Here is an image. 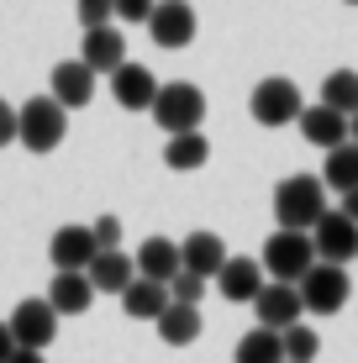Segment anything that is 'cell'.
I'll return each mask as SVG.
<instances>
[{
  "mask_svg": "<svg viewBox=\"0 0 358 363\" xmlns=\"http://www.w3.org/2000/svg\"><path fill=\"white\" fill-rule=\"evenodd\" d=\"M327 216V184L311 174H290L274 190V221L279 232H316V221Z\"/></svg>",
  "mask_w": 358,
  "mask_h": 363,
  "instance_id": "cell-1",
  "label": "cell"
},
{
  "mask_svg": "<svg viewBox=\"0 0 358 363\" xmlns=\"http://www.w3.org/2000/svg\"><path fill=\"white\" fill-rule=\"evenodd\" d=\"M64 137H69V111L58 106L53 95H32L27 106L16 111V143L27 147V153H53Z\"/></svg>",
  "mask_w": 358,
  "mask_h": 363,
  "instance_id": "cell-2",
  "label": "cell"
},
{
  "mask_svg": "<svg viewBox=\"0 0 358 363\" xmlns=\"http://www.w3.org/2000/svg\"><path fill=\"white\" fill-rule=\"evenodd\" d=\"M264 274L274 284H301L306 274L316 269V242H311V232H269V242H264Z\"/></svg>",
  "mask_w": 358,
  "mask_h": 363,
  "instance_id": "cell-3",
  "label": "cell"
},
{
  "mask_svg": "<svg viewBox=\"0 0 358 363\" xmlns=\"http://www.w3.org/2000/svg\"><path fill=\"white\" fill-rule=\"evenodd\" d=\"M153 121H158L169 137L201 132V121H206V90H201V84H190V79L164 84L158 100H153Z\"/></svg>",
  "mask_w": 358,
  "mask_h": 363,
  "instance_id": "cell-4",
  "label": "cell"
},
{
  "mask_svg": "<svg viewBox=\"0 0 358 363\" xmlns=\"http://www.w3.org/2000/svg\"><path fill=\"white\" fill-rule=\"evenodd\" d=\"M253 121L258 127H290V121H301L306 100H301V84L285 79V74H274V79H258L253 84Z\"/></svg>",
  "mask_w": 358,
  "mask_h": 363,
  "instance_id": "cell-5",
  "label": "cell"
},
{
  "mask_svg": "<svg viewBox=\"0 0 358 363\" xmlns=\"http://www.w3.org/2000/svg\"><path fill=\"white\" fill-rule=\"evenodd\" d=\"M11 337H16V347H32V353H43L47 342L58 337V311L47 306V295H32V300H21L16 311H11Z\"/></svg>",
  "mask_w": 358,
  "mask_h": 363,
  "instance_id": "cell-6",
  "label": "cell"
},
{
  "mask_svg": "<svg viewBox=\"0 0 358 363\" xmlns=\"http://www.w3.org/2000/svg\"><path fill=\"white\" fill-rule=\"evenodd\" d=\"M348 274H342L337 264H316L311 274L301 279V300H306V311L311 316H337L342 306H348Z\"/></svg>",
  "mask_w": 358,
  "mask_h": 363,
  "instance_id": "cell-7",
  "label": "cell"
},
{
  "mask_svg": "<svg viewBox=\"0 0 358 363\" xmlns=\"http://www.w3.org/2000/svg\"><path fill=\"white\" fill-rule=\"evenodd\" d=\"M253 311H258V327H269V332H290V327H301V316H306L301 284H274V279H269L264 290H258Z\"/></svg>",
  "mask_w": 358,
  "mask_h": 363,
  "instance_id": "cell-8",
  "label": "cell"
},
{
  "mask_svg": "<svg viewBox=\"0 0 358 363\" xmlns=\"http://www.w3.org/2000/svg\"><path fill=\"white\" fill-rule=\"evenodd\" d=\"M311 242H316V264H348V258H358V227L342 211H327L322 221H316V232H311Z\"/></svg>",
  "mask_w": 358,
  "mask_h": 363,
  "instance_id": "cell-9",
  "label": "cell"
},
{
  "mask_svg": "<svg viewBox=\"0 0 358 363\" xmlns=\"http://www.w3.org/2000/svg\"><path fill=\"white\" fill-rule=\"evenodd\" d=\"M95 253H101V242H95L90 227H58L53 242H47V258H53L58 274H84L95 264Z\"/></svg>",
  "mask_w": 358,
  "mask_h": 363,
  "instance_id": "cell-10",
  "label": "cell"
},
{
  "mask_svg": "<svg viewBox=\"0 0 358 363\" xmlns=\"http://www.w3.org/2000/svg\"><path fill=\"white\" fill-rule=\"evenodd\" d=\"M295 127H301V137H306L311 147H327V153H332V147H342V143H353V121L342 116V111L322 106V100H316V106H306Z\"/></svg>",
  "mask_w": 358,
  "mask_h": 363,
  "instance_id": "cell-11",
  "label": "cell"
},
{
  "mask_svg": "<svg viewBox=\"0 0 358 363\" xmlns=\"http://www.w3.org/2000/svg\"><path fill=\"white\" fill-rule=\"evenodd\" d=\"M147 37H153L158 48H190L195 43V11L184 6V0H158L153 21H147Z\"/></svg>",
  "mask_w": 358,
  "mask_h": 363,
  "instance_id": "cell-12",
  "label": "cell"
},
{
  "mask_svg": "<svg viewBox=\"0 0 358 363\" xmlns=\"http://www.w3.org/2000/svg\"><path fill=\"white\" fill-rule=\"evenodd\" d=\"M164 84L153 79V69L147 64H121L116 74H111V95H116L121 111H153V100Z\"/></svg>",
  "mask_w": 358,
  "mask_h": 363,
  "instance_id": "cell-13",
  "label": "cell"
},
{
  "mask_svg": "<svg viewBox=\"0 0 358 363\" xmlns=\"http://www.w3.org/2000/svg\"><path fill=\"white\" fill-rule=\"evenodd\" d=\"M264 284H269V274H264L258 258H227V269L216 274V290H221V300H232V306H253Z\"/></svg>",
  "mask_w": 358,
  "mask_h": 363,
  "instance_id": "cell-14",
  "label": "cell"
},
{
  "mask_svg": "<svg viewBox=\"0 0 358 363\" xmlns=\"http://www.w3.org/2000/svg\"><path fill=\"white\" fill-rule=\"evenodd\" d=\"M132 264H138V279H153V284H174L184 274L179 242H169V237H147L138 253H132Z\"/></svg>",
  "mask_w": 358,
  "mask_h": 363,
  "instance_id": "cell-15",
  "label": "cell"
},
{
  "mask_svg": "<svg viewBox=\"0 0 358 363\" xmlns=\"http://www.w3.org/2000/svg\"><path fill=\"white\" fill-rule=\"evenodd\" d=\"M47 95H53L64 111H74V106H90V95H95V69H90V64H79V58H69V64H53Z\"/></svg>",
  "mask_w": 358,
  "mask_h": 363,
  "instance_id": "cell-16",
  "label": "cell"
},
{
  "mask_svg": "<svg viewBox=\"0 0 358 363\" xmlns=\"http://www.w3.org/2000/svg\"><path fill=\"white\" fill-rule=\"evenodd\" d=\"M179 258H184V274H195V279H216L227 269V247L216 232H190L179 242Z\"/></svg>",
  "mask_w": 358,
  "mask_h": 363,
  "instance_id": "cell-17",
  "label": "cell"
},
{
  "mask_svg": "<svg viewBox=\"0 0 358 363\" xmlns=\"http://www.w3.org/2000/svg\"><path fill=\"white\" fill-rule=\"evenodd\" d=\"M79 64H90L95 74H116L121 64H127V37H121L116 27H95V32H84V43H79Z\"/></svg>",
  "mask_w": 358,
  "mask_h": 363,
  "instance_id": "cell-18",
  "label": "cell"
},
{
  "mask_svg": "<svg viewBox=\"0 0 358 363\" xmlns=\"http://www.w3.org/2000/svg\"><path fill=\"white\" fill-rule=\"evenodd\" d=\"M169 306H174L169 284H153V279H132L127 295H121V311H127L132 321H153V327H158V316H164Z\"/></svg>",
  "mask_w": 358,
  "mask_h": 363,
  "instance_id": "cell-19",
  "label": "cell"
},
{
  "mask_svg": "<svg viewBox=\"0 0 358 363\" xmlns=\"http://www.w3.org/2000/svg\"><path fill=\"white\" fill-rule=\"evenodd\" d=\"M90 300H95L90 274H53V284H47V306H53L58 316H84Z\"/></svg>",
  "mask_w": 358,
  "mask_h": 363,
  "instance_id": "cell-20",
  "label": "cell"
},
{
  "mask_svg": "<svg viewBox=\"0 0 358 363\" xmlns=\"http://www.w3.org/2000/svg\"><path fill=\"white\" fill-rule=\"evenodd\" d=\"M84 274H90V284H95L101 295H127V284L138 279V264L116 247V253H95V264L84 269Z\"/></svg>",
  "mask_w": 358,
  "mask_h": 363,
  "instance_id": "cell-21",
  "label": "cell"
},
{
  "mask_svg": "<svg viewBox=\"0 0 358 363\" xmlns=\"http://www.w3.org/2000/svg\"><path fill=\"white\" fill-rule=\"evenodd\" d=\"M322 184H327V190H337V195H353L358 190V143H342V147H332V153H327Z\"/></svg>",
  "mask_w": 358,
  "mask_h": 363,
  "instance_id": "cell-22",
  "label": "cell"
},
{
  "mask_svg": "<svg viewBox=\"0 0 358 363\" xmlns=\"http://www.w3.org/2000/svg\"><path fill=\"white\" fill-rule=\"evenodd\" d=\"M206 158H211V143H206V132L169 137V147H164V164L174 169V174H195V169H206Z\"/></svg>",
  "mask_w": 358,
  "mask_h": 363,
  "instance_id": "cell-23",
  "label": "cell"
},
{
  "mask_svg": "<svg viewBox=\"0 0 358 363\" xmlns=\"http://www.w3.org/2000/svg\"><path fill=\"white\" fill-rule=\"evenodd\" d=\"M201 306H169L164 316H158V337H164L169 347H190L195 337H201Z\"/></svg>",
  "mask_w": 358,
  "mask_h": 363,
  "instance_id": "cell-24",
  "label": "cell"
},
{
  "mask_svg": "<svg viewBox=\"0 0 358 363\" xmlns=\"http://www.w3.org/2000/svg\"><path fill=\"white\" fill-rule=\"evenodd\" d=\"M237 363H290L285 358V337L269 332V327H253L248 337L237 342V353H232Z\"/></svg>",
  "mask_w": 358,
  "mask_h": 363,
  "instance_id": "cell-25",
  "label": "cell"
},
{
  "mask_svg": "<svg viewBox=\"0 0 358 363\" xmlns=\"http://www.w3.org/2000/svg\"><path fill=\"white\" fill-rule=\"evenodd\" d=\"M322 106L332 111H342V116H358V69H337V74H327L322 79Z\"/></svg>",
  "mask_w": 358,
  "mask_h": 363,
  "instance_id": "cell-26",
  "label": "cell"
},
{
  "mask_svg": "<svg viewBox=\"0 0 358 363\" xmlns=\"http://www.w3.org/2000/svg\"><path fill=\"white\" fill-rule=\"evenodd\" d=\"M285 337V358L290 363H316V353H322V337H316V327H290V332H279Z\"/></svg>",
  "mask_w": 358,
  "mask_h": 363,
  "instance_id": "cell-27",
  "label": "cell"
},
{
  "mask_svg": "<svg viewBox=\"0 0 358 363\" xmlns=\"http://www.w3.org/2000/svg\"><path fill=\"white\" fill-rule=\"evenodd\" d=\"M74 11H79L84 32H95V27H111V16H116V0H74Z\"/></svg>",
  "mask_w": 358,
  "mask_h": 363,
  "instance_id": "cell-28",
  "label": "cell"
},
{
  "mask_svg": "<svg viewBox=\"0 0 358 363\" xmlns=\"http://www.w3.org/2000/svg\"><path fill=\"white\" fill-rule=\"evenodd\" d=\"M169 295H174V306H201V300H206V279H195V274H179V279L169 284Z\"/></svg>",
  "mask_w": 358,
  "mask_h": 363,
  "instance_id": "cell-29",
  "label": "cell"
},
{
  "mask_svg": "<svg viewBox=\"0 0 358 363\" xmlns=\"http://www.w3.org/2000/svg\"><path fill=\"white\" fill-rule=\"evenodd\" d=\"M90 232H95V242H101V253H116V242H121V216H101Z\"/></svg>",
  "mask_w": 358,
  "mask_h": 363,
  "instance_id": "cell-30",
  "label": "cell"
},
{
  "mask_svg": "<svg viewBox=\"0 0 358 363\" xmlns=\"http://www.w3.org/2000/svg\"><path fill=\"white\" fill-rule=\"evenodd\" d=\"M158 0H116V16L121 21H153Z\"/></svg>",
  "mask_w": 358,
  "mask_h": 363,
  "instance_id": "cell-31",
  "label": "cell"
},
{
  "mask_svg": "<svg viewBox=\"0 0 358 363\" xmlns=\"http://www.w3.org/2000/svg\"><path fill=\"white\" fill-rule=\"evenodd\" d=\"M6 143H16V106L0 100V147H6Z\"/></svg>",
  "mask_w": 358,
  "mask_h": 363,
  "instance_id": "cell-32",
  "label": "cell"
},
{
  "mask_svg": "<svg viewBox=\"0 0 358 363\" xmlns=\"http://www.w3.org/2000/svg\"><path fill=\"white\" fill-rule=\"evenodd\" d=\"M11 353H16V337H11V327H6V321H0V363H6Z\"/></svg>",
  "mask_w": 358,
  "mask_h": 363,
  "instance_id": "cell-33",
  "label": "cell"
},
{
  "mask_svg": "<svg viewBox=\"0 0 358 363\" xmlns=\"http://www.w3.org/2000/svg\"><path fill=\"white\" fill-rule=\"evenodd\" d=\"M337 211H342V216H348L353 227H358V190H353V195H342V206H337Z\"/></svg>",
  "mask_w": 358,
  "mask_h": 363,
  "instance_id": "cell-34",
  "label": "cell"
},
{
  "mask_svg": "<svg viewBox=\"0 0 358 363\" xmlns=\"http://www.w3.org/2000/svg\"><path fill=\"white\" fill-rule=\"evenodd\" d=\"M6 363H47V358H43V353H32V347H16V353H11Z\"/></svg>",
  "mask_w": 358,
  "mask_h": 363,
  "instance_id": "cell-35",
  "label": "cell"
},
{
  "mask_svg": "<svg viewBox=\"0 0 358 363\" xmlns=\"http://www.w3.org/2000/svg\"><path fill=\"white\" fill-rule=\"evenodd\" d=\"M353 143H358V116H353Z\"/></svg>",
  "mask_w": 358,
  "mask_h": 363,
  "instance_id": "cell-36",
  "label": "cell"
},
{
  "mask_svg": "<svg viewBox=\"0 0 358 363\" xmlns=\"http://www.w3.org/2000/svg\"><path fill=\"white\" fill-rule=\"evenodd\" d=\"M348 6H358V0H348Z\"/></svg>",
  "mask_w": 358,
  "mask_h": 363,
  "instance_id": "cell-37",
  "label": "cell"
}]
</instances>
